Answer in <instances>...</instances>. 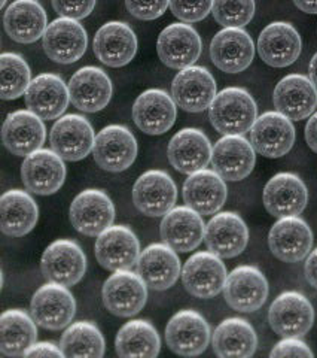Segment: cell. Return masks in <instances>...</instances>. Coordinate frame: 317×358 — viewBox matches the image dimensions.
<instances>
[{
	"label": "cell",
	"instance_id": "6da1fadb",
	"mask_svg": "<svg viewBox=\"0 0 317 358\" xmlns=\"http://www.w3.org/2000/svg\"><path fill=\"white\" fill-rule=\"evenodd\" d=\"M212 126L223 136H243L258 118L253 97L244 88L228 87L216 94L209 108Z\"/></svg>",
	"mask_w": 317,
	"mask_h": 358
},
{
	"label": "cell",
	"instance_id": "7a4b0ae2",
	"mask_svg": "<svg viewBox=\"0 0 317 358\" xmlns=\"http://www.w3.org/2000/svg\"><path fill=\"white\" fill-rule=\"evenodd\" d=\"M268 322L281 338H302L313 327V305L298 291H285L271 303Z\"/></svg>",
	"mask_w": 317,
	"mask_h": 358
},
{
	"label": "cell",
	"instance_id": "3957f363",
	"mask_svg": "<svg viewBox=\"0 0 317 358\" xmlns=\"http://www.w3.org/2000/svg\"><path fill=\"white\" fill-rule=\"evenodd\" d=\"M76 312V301L69 288L47 282L31 297L30 315L38 326L47 330H61L69 326Z\"/></svg>",
	"mask_w": 317,
	"mask_h": 358
},
{
	"label": "cell",
	"instance_id": "277c9868",
	"mask_svg": "<svg viewBox=\"0 0 317 358\" xmlns=\"http://www.w3.org/2000/svg\"><path fill=\"white\" fill-rule=\"evenodd\" d=\"M103 305L121 318H128L145 308L148 300V285L139 273L131 271L113 272L103 284Z\"/></svg>",
	"mask_w": 317,
	"mask_h": 358
},
{
	"label": "cell",
	"instance_id": "5b68a950",
	"mask_svg": "<svg viewBox=\"0 0 317 358\" xmlns=\"http://www.w3.org/2000/svg\"><path fill=\"white\" fill-rule=\"evenodd\" d=\"M40 268L50 282L73 287L87 272V257L78 242L59 239L42 254Z\"/></svg>",
	"mask_w": 317,
	"mask_h": 358
},
{
	"label": "cell",
	"instance_id": "8992f818",
	"mask_svg": "<svg viewBox=\"0 0 317 358\" xmlns=\"http://www.w3.org/2000/svg\"><path fill=\"white\" fill-rule=\"evenodd\" d=\"M210 327L200 312L179 310L170 318L165 327V342L175 354L196 357L205 352L210 342Z\"/></svg>",
	"mask_w": 317,
	"mask_h": 358
},
{
	"label": "cell",
	"instance_id": "52a82bcc",
	"mask_svg": "<svg viewBox=\"0 0 317 358\" xmlns=\"http://www.w3.org/2000/svg\"><path fill=\"white\" fill-rule=\"evenodd\" d=\"M223 297L230 308L239 312L261 309L268 297V281L255 266H239L226 276Z\"/></svg>",
	"mask_w": 317,
	"mask_h": 358
},
{
	"label": "cell",
	"instance_id": "ba28073f",
	"mask_svg": "<svg viewBox=\"0 0 317 358\" xmlns=\"http://www.w3.org/2000/svg\"><path fill=\"white\" fill-rule=\"evenodd\" d=\"M115 221V205L103 189L88 188L71 205L72 226L85 236H98Z\"/></svg>",
	"mask_w": 317,
	"mask_h": 358
},
{
	"label": "cell",
	"instance_id": "9c48e42d",
	"mask_svg": "<svg viewBox=\"0 0 317 358\" xmlns=\"http://www.w3.org/2000/svg\"><path fill=\"white\" fill-rule=\"evenodd\" d=\"M93 155L103 171L124 172L138 157V141L126 126L110 124L97 133Z\"/></svg>",
	"mask_w": 317,
	"mask_h": 358
},
{
	"label": "cell",
	"instance_id": "30bf717a",
	"mask_svg": "<svg viewBox=\"0 0 317 358\" xmlns=\"http://www.w3.org/2000/svg\"><path fill=\"white\" fill-rule=\"evenodd\" d=\"M96 259L110 272L131 271L140 257V242L127 226H110L97 236Z\"/></svg>",
	"mask_w": 317,
	"mask_h": 358
},
{
	"label": "cell",
	"instance_id": "8fae6325",
	"mask_svg": "<svg viewBox=\"0 0 317 358\" xmlns=\"http://www.w3.org/2000/svg\"><path fill=\"white\" fill-rule=\"evenodd\" d=\"M87 30L78 20L60 17L48 24L42 36L45 54L55 63L72 64L87 51Z\"/></svg>",
	"mask_w": 317,
	"mask_h": 358
},
{
	"label": "cell",
	"instance_id": "7c38bea8",
	"mask_svg": "<svg viewBox=\"0 0 317 358\" xmlns=\"http://www.w3.org/2000/svg\"><path fill=\"white\" fill-rule=\"evenodd\" d=\"M226 267L221 257L210 251L192 254L182 268V282L191 296L212 299L223 291Z\"/></svg>",
	"mask_w": 317,
	"mask_h": 358
},
{
	"label": "cell",
	"instance_id": "4fadbf2b",
	"mask_svg": "<svg viewBox=\"0 0 317 358\" xmlns=\"http://www.w3.org/2000/svg\"><path fill=\"white\" fill-rule=\"evenodd\" d=\"M201 48L202 43L197 30L185 22L167 26L156 41L158 57L170 69L177 71L194 66L200 59Z\"/></svg>",
	"mask_w": 317,
	"mask_h": 358
},
{
	"label": "cell",
	"instance_id": "5bb4252c",
	"mask_svg": "<svg viewBox=\"0 0 317 358\" xmlns=\"http://www.w3.org/2000/svg\"><path fill=\"white\" fill-rule=\"evenodd\" d=\"M51 148L59 154L63 160L79 162L94 148V130L89 121L78 114L60 117L50 133Z\"/></svg>",
	"mask_w": 317,
	"mask_h": 358
},
{
	"label": "cell",
	"instance_id": "9a60e30c",
	"mask_svg": "<svg viewBox=\"0 0 317 358\" xmlns=\"http://www.w3.org/2000/svg\"><path fill=\"white\" fill-rule=\"evenodd\" d=\"M177 187L164 171H148L138 178L133 187V201L143 215L164 217L175 208Z\"/></svg>",
	"mask_w": 317,
	"mask_h": 358
},
{
	"label": "cell",
	"instance_id": "2e32d148",
	"mask_svg": "<svg viewBox=\"0 0 317 358\" xmlns=\"http://www.w3.org/2000/svg\"><path fill=\"white\" fill-rule=\"evenodd\" d=\"M22 184L38 196L59 192L66 179L64 160L54 150H38L29 154L21 164Z\"/></svg>",
	"mask_w": 317,
	"mask_h": 358
},
{
	"label": "cell",
	"instance_id": "e0dca14e",
	"mask_svg": "<svg viewBox=\"0 0 317 358\" xmlns=\"http://www.w3.org/2000/svg\"><path fill=\"white\" fill-rule=\"evenodd\" d=\"M263 200L265 209L276 218L298 217L309 203V189L298 175L281 172L267 182Z\"/></svg>",
	"mask_w": 317,
	"mask_h": 358
},
{
	"label": "cell",
	"instance_id": "ac0fdd59",
	"mask_svg": "<svg viewBox=\"0 0 317 358\" xmlns=\"http://www.w3.org/2000/svg\"><path fill=\"white\" fill-rule=\"evenodd\" d=\"M172 97L180 109L192 114L202 112L216 97V81L206 67L189 66L175 76Z\"/></svg>",
	"mask_w": 317,
	"mask_h": 358
},
{
	"label": "cell",
	"instance_id": "d6986e66",
	"mask_svg": "<svg viewBox=\"0 0 317 358\" xmlns=\"http://www.w3.org/2000/svg\"><path fill=\"white\" fill-rule=\"evenodd\" d=\"M251 143L258 154L267 159H280L295 143V127L292 120L280 112H265L258 117L251 129Z\"/></svg>",
	"mask_w": 317,
	"mask_h": 358
},
{
	"label": "cell",
	"instance_id": "ffe728a7",
	"mask_svg": "<svg viewBox=\"0 0 317 358\" xmlns=\"http://www.w3.org/2000/svg\"><path fill=\"white\" fill-rule=\"evenodd\" d=\"M268 246L276 259L285 263H298L311 251V229L300 217L279 218L270 230Z\"/></svg>",
	"mask_w": 317,
	"mask_h": 358
},
{
	"label": "cell",
	"instance_id": "44dd1931",
	"mask_svg": "<svg viewBox=\"0 0 317 358\" xmlns=\"http://www.w3.org/2000/svg\"><path fill=\"white\" fill-rule=\"evenodd\" d=\"M210 57L219 71L240 73L251 66L255 57V45L243 29L225 27L212 39Z\"/></svg>",
	"mask_w": 317,
	"mask_h": 358
},
{
	"label": "cell",
	"instance_id": "7402d4cb",
	"mask_svg": "<svg viewBox=\"0 0 317 358\" xmlns=\"http://www.w3.org/2000/svg\"><path fill=\"white\" fill-rule=\"evenodd\" d=\"M177 105L164 90L151 88L143 92L133 105V120L143 133L164 134L173 127Z\"/></svg>",
	"mask_w": 317,
	"mask_h": 358
},
{
	"label": "cell",
	"instance_id": "603a6c76",
	"mask_svg": "<svg viewBox=\"0 0 317 358\" xmlns=\"http://www.w3.org/2000/svg\"><path fill=\"white\" fill-rule=\"evenodd\" d=\"M67 87L73 106L88 114L105 109L113 92L109 75L96 66H85L76 71Z\"/></svg>",
	"mask_w": 317,
	"mask_h": 358
},
{
	"label": "cell",
	"instance_id": "cb8c5ba5",
	"mask_svg": "<svg viewBox=\"0 0 317 358\" xmlns=\"http://www.w3.org/2000/svg\"><path fill=\"white\" fill-rule=\"evenodd\" d=\"M205 242L209 251L221 259H234L246 250L249 229L235 212H219L206 224Z\"/></svg>",
	"mask_w": 317,
	"mask_h": 358
},
{
	"label": "cell",
	"instance_id": "d4e9b609",
	"mask_svg": "<svg viewBox=\"0 0 317 358\" xmlns=\"http://www.w3.org/2000/svg\"><path fill=\"white\" fill-rule=\"evenodd\" d=\"M160 231L164 243L175 251L189 252L198 248L205 239L206 224L192 208L175 206L163 217Z\"/></svg>",
	"mask_w": 317,
	"mask_h": 358
},
{
	"label": "cell",
	"instance_id": "484cf974",
	"mask_svg": "<svg viewBox=\"0 0 317 358\" xmlns=\"http://www.w3.org/2000/svg\"><path fill=\"white\" fill-rule=\"evenodd\" d=\"M209 138L198 129H182L172 138L167 148L168 162L180 173L191 175L206 169L212 162Z\"/></svg>",
	"mask_w": 317,
	"mask_h": 358
},
{
	"label": "cell",
	"instance_id": "4316f807",
	"mask_svg": "<svg viewBox=\"0 0 317 358\" xmlns=\"http://www.w3.org/2000/svg\"><path fill=\"white\" fill-rule=\"evenodd\" d=\"M138 273L149 288L164 291L173 287L182 276V266L177 251L167 243H152L140 252Z\"/></svg>",
	"mask_w": 317,
	"mask_h": 358
},
{
	"label": "cell",
	"instance_id": "83f0119b",
	"mask_svg": "<svg viewBox=\"0 0 317 358\" xmlns=\"http://www.w3.org/2000/svg\"><path fill=\"white\" fill-rule=\"evenodd\" d=\"M301 36L289 22L276 21L268 24L259 35L258 54L271 67H288L301 54Z\"/></svg>",
	"mask_w": 317,
	"mask_h": 358
},
{
	"label": "cell",
	"instance_id": "f1b7e54d",
	"mask_svg": "<svg viewBox=\"0 0 317 358\" xmlns=\"http://www.w3.org/2000/svg\"><path fill=\"white\" fill-rule=\"evenodd\" d=\"M252 143L243 136H223L212 151L213 171L225 181H242L252 173L256 155Z\"/></svg>",
	"mask_w": 317,
	"mask_h": 358
},
{
	"label": "cell",
	"instance_id": "f546056e",
	"mask_svg": "<svg viewBox=\"0 0 317 358\" xmlns=\"http://www.w3.org/2000/svg\"><path fill=\"white\" fill-rule=\"evenodd\" d=\"M29 110L42 120L60 118L69 106V87L55 73H42L31 80L24 94Z\"/></svg>",
	"mask_w": 317,
	"mask_h": 358
},
{
	"label": "cell",
	"instance_id": "4dcf8cb0",
	"mask_svg": "<svg viewBox=\"0 0 317 358\" xmlns=\"http://www.w3.org/2000/svg\"><path fill=\"white\" fill-rule=\"evenodd\" d=\"M274 108L292 121L310 117L317 106V88L310 78L292 73L283 78L273 93Z\"/></svg>",
	"mask_w": 317,
	"mask_h": 358
},
{
	"label": "cell",
	"instance_id": "1f68e13d",
	"mask_svg": "<svg viewBox=\"0 0 317 358\" xmlns=\"http://www.w3.org/2000/svg\"><path fill=\"white\" fill-rule=\"evenodd\" d=\"M138 52V38L134 30L122 21H109L94 36L96 57L109 67L128 64Z\"/></svg>",
	"mask_w": 317,
	"mask_h": 358
},
{
	"label": "cell",
	"instance_id": "d6a6232c",
	"mask_svg": "<svg viewBox=\"0 0 317 358\" xmlns=\"http://www.w3.org/2000/svg\"><path fill=\"white\" fill-rule=\"evenodd\" d=\"M45 138L47 130L43 121L31 110L21 109L8 114L2 129V141L9 152L27 157L42 148Z\"/></svg>",
	"mask_w": 317,
	"mask_h": 358
},
{
	"label": "cell",
	"instance_id": "836d02e7",
	"mask_svg": "<svg viewBox=\"0 0 317 358\" xmlns=\"http://www.w3.org/2000/svg\"><path fill=\"white\" fill-rule=\"evenodd\" d=\"M228 196L225 179L214 171L202 169L191 173L184 184L186 206L200 215H214L222 209Z\"/></svg>",
	"mask_w": 317,
	"mask_h": 358
},
{
	"label": "cell",
	"instance_id": "e575fe53",
	"mask_svg": "<svg viewBox=\"0 0 317 358\" xmlns=\"http://www.w3.org/2000/svg\"><path fill=\"white\" fill-rule=\"evenodd\" d=\"M3 26L13 41L33 43L48 27L47 13L38 0H15L5 10Z\"/></svg>",
	"mask_w": 317,
	"mask_h": 358
},
{
	"label": "cell",
	"instance_id": "d590c367",
	"mask_svg": "<svg viewBox=\"0 0 317 358\" xmlns=\"http://www.w3.org/2000/svg\"><path fill=\"white\" fill-rule=\"evenodd\" d=\"M39 208L22 189H9L0 197V229L9 238L26 236L36 227Z\"/></svg>",
	"mask_w": 317,
	"mask_h": 358
},
{
	"label": "cell",
	"instance_id": "8d00e7d4",
	"mask_svg": "<svg viewBox=\"0 0 317 358\" xmlns=\"http://www.w3.org/2000/svg\"><path fill=\"white\" fill-rule=\"evenodd\" d=\"M213 351L222 358H247L258 348L252 324L243 318H226L212 334Z\"/></svg>",
	"mask_w": 317,
	"mask_h": 358
},
{
	"label": "cell",
	"instance_id": "74e56055",
	"mask_svg": "<svg viewBox=\"0 0 317 358\" xmlns=\"http://www.w3.org/2000/svg\"><path fill=\"white\" fill-rule=\"evenodd\" d=\"M36 321L21 309L5 310L0 317V352L6 357H24L38 339Z\"/></svg>",
	"mask_w": 317,
	"mask_h": 358
},
{
	"label": "cell",
	"instance_id": "f35d334b",
	"mask_svg": "<svg viewBox=\"0 0 317 358\" xmlns=\"http://www.w3.org/2000/svg\"><path fill=\"white\" fill-rule=\"evenodd\" d=\"M119 357H156L161 350V339L156 329L146 320H131L119 329L115 339Z\"/></svg>",
	"mask_w": 317,
	"mask_h": 358
},
{
	"label": "cell",
	"instance_id": "ab89813d",
	"mask_svg": "<svg viewBox=\"0 0 317 358\" xmlns=\"http://www.w3.org/2000/svg\"><path fill=\"white\" fill-rule=\"evenodd\" d=\"M60 348L64 357H94L105 355L106 343L100 329L91 321H78L69 324L64 330Z\"/></svg>",
	"mask_w": 317,
	"mask_h": 358
},
{
	"label": "cell",
	"instance_id": "60d3db41",
	"mask_svg": "<svg viewBox=\"0 0 317 358\" xmlns=\"http://www.w3.org/2000/svg\"><path fill=\"white\" fill-rule=\"evenodd\" d=\"M30 83V67L21 55L15 52H3L0 55V85L3 100H14L26 94Z\"/></svg>",
	"mask_w": 317,
	"mask_h": 358
},
{
	"label": "cell",
	"instance_id": "b9f144b4",
	"mask_svg": "<svg viewBox=\"0 0 317 358\" xmlns=\"http://www.w3.org/2000/svg\"><path fill=\"white\" fill-rule=\"evenodd\" d=\"M212 14L223 27L242 29L255 15V0H213Z\"/></svg>",
	"mask_w": 317,
	"mask_h": 358
},
{
	"label": "cell",
	"instance_id": "7bdbcfd3",
	"mask_svg": "<svg viewBox=\"0 0 317 358\" xmlns=\"http://www.w3.org/2000/svg\"><path fill=\"white\" fill-rule=\"evenodd\" d=\"M170 9L176 18L191 24L205 20L213 9V0H170Z\"/></svg>",
	"mask_w": 317,
	"mask_h": 358
},
{
	"label": "cell",
	"instance_id": "ee69618b",
	"mask_svg": "<svg viewBox=\"0 0 317 358\" xmlns=\"http://www.w3.org/2000/svg\"><path fill=\"white\" fill-rule=\"evenodd\" d=\"M168 6L170 0H126V8L128 13L143 21L160 18Z\"/></svg>",
	"mask_w": 317,
	"mask_h": 358
},
{
	"label": "cell",
	"instance_id": "f6af8a7d",
	"mask_svg": "<svg viewBox=\"0 0 317 358\" xmlns=\"http://www.w3.org/2000/svg\"><path fill=\"white\" fill-rule=\"evenodd\" d=\"M52 8L60 17L84 20L93 13L97 0H51Z\"/></svg>",
	"mask_w": 317,
	"mask_h": 358
},
{
	"label": "cell",
	"instance_id": "bcb514c9",
	"mask_svg": "<svg viewBox=\"0 0 317 358\" xmlns=\"http://www.w3.org/2000/svg\"><path fill=\"white\" fill-rule=\"evenodd\" d=\"M314 354L307 343L300 341V338H283L270 352V357H307L311 358Z\"/></svg>",
	"mask_w": 317,
	"mask_h": 358
},
{
	"label": "cell",
	"instance_id": "7dc6e473",
	"mask_svg": "<svg viewBox=\"0 0 317 358\" xmlns=\"http://www.w3.org/2000/svg\"><path fill=\"white\" fill-rule=\"evenodd\" d=\"M24 357H54L61 358L64 357L60 346H57L52 342H36L33 343L30 348L26 351Z\"/></svg>",
	"mask_w": 317,
	"mask_h": 358
},
{
	"label": "cell",
	"instance_id": "c3c4849f",
	"mask_svg": "<svg viewBox=\"0 0 317 358\" xmlns=\"http://www.w3.org/2000/svg\"><path fill=\"white\" fill-rule=\"evenodd\" d=\"M304 273L307 282L317 289V248L311 251L305 260V267H304Z\"/></svg>",
	"mask_w": 317,
	"mask_h": 358
},
{
	"label": "cell",
	"instance_id": "681fc988",
	"mask_svg": "<svg viewBox=\"0 0 317 358\" xmlns=\"http://www.w3.org/2000/svg\"><path fill=\"white\" fill-rule=\"evenodd\" d=\"M305 141H307L310 150L317 152V112L310 117L307 126H305Z\"/></svg>",
	"mask_w": 317,
	"mask_h": 358
},
{
	"label": "cell",
	"instance_id": "f907efd6",
	"mask_svg": "<svg viewBox=\"0 0 317 358\" xmlns=\"http://www.w3.org/2000/svg\"><path fill=\"white\" fill-rule=\"evenodd\" d=\"M293 3L305 14H317V0H293Z\"/></svg>",
	"mask_w": 317,
	"mask_h": 358
},
{
	"label": "cell",
	"instance_id": "816d5d0a",
	"mask_svg": "<svg viewBox=\"0 0 317 358\" xmlns=\"http://www.w3.org/2000/svg\"><path fill=\"white\" fill-rule=\"evenodd\" d=\"M309 75H310L311 83H313L314 87L317 88V52L313 55V59H311V62H310Z\"/></svg>",
	"mask_w": 317,
	"mask_h": 358
},
{
	"label": "cell",
	"instance_id": "f5cc1de1",
	"mask_svg": "<svg viewBox=\"0 0 317 358\" xmlns=\"http://www.w3.org/2000/svg\"><path fill=\"white\" fill-rule=\"evenodd\" d=\"M6 3V0H0V8H3Z\"/></svg>",
	"mask_w": 317,
	"mask_h": 358
}]
</instances>
